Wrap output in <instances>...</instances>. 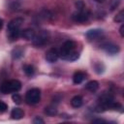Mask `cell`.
<instances>
[{
	"label": "cell",
	"instance_id": "6da1fadb",
	"mask_svg": "<svg viewBox=\"0 0 124 124\" xmlns=\"http://www.w3.org/2000/svg\"><path fill=\"white\" fill-rule=\"evenodd\" d=\"M22 23H23L22 17H16L8 23L7 31H8V37L11 41H15L20 36L21 34L20 27Z\"/></svg>",
	"mask_w": 124,
	"mask_h": 124
},
{
	"label": "cell",
	"instance_id": "7a4b0ae2",
	"mask_svg": "<svg viewBox=\"0 0 124 124\" xmlns=\"http://www.w3.org/2000/svg\"><path fill=\"white\" fill-rule=\"evenodd\" d=\"M21 88V83L17 79H11L8 81H5L2 83L0 87V91L3 94H9V93H16Z\"/></svg>",
	"mask_w": 124,
	"mask_h": 124
},
{
	"label": "cell",
	"instance_id": "3957f363",
	"mask_svg": "<svg viewBox=\"0 0 124 124\" xmlns=\"http://www.w3.org/2000/svg\"><path fill=\"white\" fill-rule=\"evenodd\" d=\"M41 91L39 88H32L28 90L25 94V102L28 105H35L40 102Z\"/></svg>",
	"mask_w": 124,
	"mask_h": 124
},
{
	"label": "cell",
	"instance_id": "277c9868",
	"mask_svg": "<svg viewBox=\"0 0 124 124\" xmlns=\"http://www.w3.org/2000/svg\"><path fill=\"white\" fill-rule=\"evenodd\" d=\"M48 38H49V33H48V31L43 30V31H41L40 33H38L37 35L35 34L34 38L32 39V44H33V46H44V45L47 42Z\"/></svg>",
	"mask_w": 124,
	"mask_h": 124
},
{
	"label": "cell",
	"instance_id": "5b68a950",
	"mask_svg": "<svg viewBox=\"0 0 124 124\" xmlns=\"http://www.w3.org/2000/svg\"><path fill=\"white\" fill-rule=\"evenodd\" d=\"M75 46H76L75 42H73V41H66V42L62 45L60 50L58 51V52H59V56H60L62 59H65V60H66L67 56H68L72 51L75 50Z\"/></svg>",
	"mask_w": 124,
	"mask_h": 124
},
{
	"label": "cell",
	"instance_id": "8992f818",
	"mask_svg": "<svg viewBox=\"0 0 124 124\" xmlns=\"http://www.w3.org/2000/svg\"><path fill=\"white\" fill-rule=\"evenodd\" d=\"M100 106L105 109L111 108V106L113 104V96L110 93H104L99 98Z\"/></svg>",
	"mask_w": 124,
	"mask_h": 124
},
{
	"label": "cell",
	"instance_id": "52a82bcc",
	"mask_svg": "<svg viewBox=\"0 0 124 124\" xmlns=\"http://www.w3.org/2000/svg\"><path fill=\"white\" fill-rule=\"evenodd\" d=\"M89 16H90V12L88 10H79L78 12L73 14L72 18L76 22H85L88 20Z\"/></svg>",
	"mask_w": 124,
	"mask_h": 124
},
{
	"label": "cell",
	"instance_id": "ba28073f",
	"mask_svg": "<svg viewBox=\"0 0 124 124\" xmlns=\"http://www.w3.org/2000/svg\"><path fill=\"white\" fill-rule=\"evenodd\" d=\"M102 48L107 53H108L110 55H114V54L118 53L119 50H120L119 46L117 45H115V44H112V43H105V44H103L102 45Z\"/></svg>",
	"mask_w": 124,
	"mask_h": 124
},
{
	"label": "cell",
	"instance_id": "9c48e42d",
	"mask_svg": "<svg viewBox=\"0 0 124 124\" xmlns=\"http://www.w3.org/2000/svg\"><path fill=\"white\" fill-rule=\"evenodd\" d=\"M58 57H59V52H58V49L55 48V47H52V48L48 49L46 53V60L49 63L56 62Z\"/></svg>",
	"mask_w": 124,
	"mask_h": 124
},
{
	"label": "cell",
	"instance_id": "30bf717a",
	"mask_svg": "<svg viewBox=\"0 0 124 124\" xmlns=\"http://www.w3.org/2000/svg\"><path fill=\"white\" fill-rule=\"evenodd\" d=\"M103 35V30L102 29H91L86 32V37L89 40H97Z\"/></svg>",
	"mask_w": 124,
	"mask_h": 124
},
{
	"label": "cell",
	"instance_id": "8fae6325",
	"mask_svg": "<svg viewBox=\"0 0 124 124\" xmlns=\"http://www.w3.org/2000/svg\"><path fill=\"white\" fill-rule=\"evenodd\" d=\"M85 78H86V74L83 73V72H80V71L76 72V73L74 74V76H73V81H74V83H76V84L81 83Z\"/></svg>",
	"mask_w": 124,
	"mask_h": 124
},
{
	"label": "cell",
	"instance_id": "7c38bea8",
	"mask_svg": "<svg viewBox=\"0 0 124 124\" xmlns=\"http://www.w3.org/2000/svg\"><path fill=\"white\" fill-rule=\"evenodd\" d=\"M20 36L25 40H32L35 36V31L32 28H26V29L21 31Z\"/></svg>",
	"mask_w": 124,
	"mask_h": 124
},
{
	"label": "cell",
	"instance_id": "4fadbf2b",
	"mask_svg": "<svg viewBox=\"0 0 124 124\" xmlns=\"http://www.w3.org/2000/svg\"><path fill=\"white\" fill-rule=\"evenodd\" d=\"M24 53V49L21 46H16L12 50V57L14 59H19L23 56Z\"/></svg>",
	"mask_w": 124,
	"mask_h": 124
},
{
	"label": "cell",
	"instance_id": "5bb4252c",
	"mask_svg": "<svg viewBox=\"0 0 124 124\" xmlns=\"http://www.w3.org/2000/svg\"><path fill=\"white\" fill-rule=\"evenodd\" d=\"M23 110L21 109V108H14L13 110H12V112H11V116H12V118L13 119H20V118H22V116H23Z\"/></svg>",
	"mask_w": 124,
	"mask_h": 124
},
{
	"label": "cell",
	"instance_id": "9a60e30c",
	"mask_svg": "<svg viewBox=\"0 0 124 124\" xmlns=\"http://www.w3.org/2000/svg\"><path fill=\"white\" fill-rule=\"evenodd\" d=\"M85 88H86L87 90H89L90 92H95V91L99 88V83H98V81H96V80H90V81H88V82L86 83Z\"/></svg>",
	"mask_w": 124,
	"mask_h": 124
},
{
	"label": "cell",
	"instance_id": "2e32d148",
	"mask_svg": "<svg viewBox=\"0 0 124 124\" xmlns=\"http://www.w3.org/2000/svg\"><path fill=\"white\" fill-rule=\"evenodd\" d=\"M71 105L74 108H79V107H81V105H82V98L80 96H78V95L75 96V97H73L72 100H71Z\"/></svg>",
	"mask_w": 124,
	"mask_h": 124
},
{
	"label": "cell",
	"instance_id": "e0dca14e",
	"mask_svg": "<svg viewBox=\"0 0 124 124\" xmlns=\"http://www.w3.org/2000/svg\"><path fill=\"white\" fill-rule=\"evenodd\" d=\"M23 72L25 73L26 76L31 77V76L34 75V73H35V69H34V67H33L32 65L27 64V65H24V66H23Z\"/></svg>",
	"mask_w": 124,
	"mask_h": 124
},
{
	"label": "cell",
	"instance_id": "ac0fdd59",
	"mask_svg": "<svg viewBox=\"0 0 124 124\" xmlns=\"http://www.w3.org/2000/svg\"><path fill=\"white\" fill-rule=\"evenodd\" d=\"M45 113H46V114L49 115V116H52V115H55V114L57 113V109H56L55 107L49 106V107H46V108H45Z\"/></svg>",
	"mask_w": 124,
	"mask_h": 124
},
{
	"label": "cell",
	"instance_id": "d6986e66",
	"mask_svg": "<svg viewBox=\"0 0 124 124\" xmlns=\"http://www.w3.org/2000/svg\"><path fill=\"white\" fill-rule=\"evenodd\" d=\"M78 58V52H77L76 50H74V51H72V52L67 56L66 60H69V61H75V60H77Z\"/></svg>",
	"mask_w": 124,
	"mask_h": 124
},
{
	"label": "cell",
	"instance_id": "ffe728a7",
	"mask_svg": "<svg viewBox=\"0 0 124 124\" xmlns=\"http://www.w3.org/2000/svg\"><path fill=\"white\" fill-rule=\"evenodd\" d=\"M114 21L116 22H123L124 21V11L121 10L114 17Z\"/></svg>",
	"mask_w": 124,
	"mask_h": 124
},
{
	"label": "cell",
	"instance_id": "44dd1931",
	"mask_svg": "<svg viewBox=\"0 0 124 124\" xmlns=\"http://www.w3.org/2000/svg\"><path fill=\"white\" fill-rule=\"evenodd\" d=\"M12 99H13V101H14L16 104H18V105H19V104L21 103V101H22V100H21V97H20L16 92L12 96Z\"/></svg>",
	"mask_w": 124,
	"mask_h": 124
},
{
	"label": "cell",
	"instance_id": "7402d4cb",
	"mask_svg": "<svg viewBox=\"0 0 124 124\" xmlns=\"http://www.w3.org/2000/svg\"><path fill=\"white\" fill-rule=\"evenodd\" d=\"M95 70H96V72H97L98 74L103 73V72H104V66H103V64H102V63H97V64H95Z\"/></svg>",
	"mask_w": 124,
	"mask_h": 124
},
{
	"label": "cell",
	"instance_id": "603a6c76",
	"mask_svg": "<svg viewBox=\"0 0 124 124\" xmlns=\"http://www.w3.org/2000/svg\"><path fill=\"white\" fill-rule=\"evenodd\" d=\"M7 108H8L7 104L4 103V102H2V101H0V112H4V111H6Z\"/></svg>",
	"mask_w": 124,
	"mask_h": 124
},
{
	"label": "cell",
	"instance_id": "cb8c5ba5",
	"mask_svg": "<svg viewBox=\"0 0 124 124\" xmlns=\"http://www.w3.org/2000/svg\"><path fill=\"white\" fill-rule=\"evenodd\" d=\"M33 123H35V124H37V123H44V120L42 119V118H40L39 116H37V117H35L34 119H33Z\"/></svg>",
	"mask_w": 124,
	"mask_h": 124
},
{
	"label": "cell",
	"instance_id": "d4e9b609",
	"mask_svg": "<svg viewBox=\"0 0 124 124\" xmlns=\"http://www.w3.org/2000/svg\"><path fill=\"white\" fill-rule=\"evenodd\" d=\"M119 32H120L121 37H124V24L121 25V27H120V29H119Z\"/></svg>",
	"mask_w": 124,
	"mask_h": 124
},
{
	"label": "cell",
	"instance_id": "484cf974",
	"mask_svg": "<svg viewBox=\"0 0 124 124\" xmlns=\"http://www.w3.org/2000/svg\"><path fill=\"white\" fill-rule=\"evenodd\" d=\"M93 123H106V121L103 119H95L93 120Z\"/></svg>",
	"mask_w": 124,
	"mask_h": 124
},
{
	"label": "cell",
	"instance_id": "4316f807",
	"mask_svg": "<svg viewBox=\"0 0 124 124\" xmlns=\"http://www.w3.org/2000/svg\"><path fill=\"white\" fill-rule=\"evenodd\" d=\"M2 27H3V20L0 18V30L2 29Z\"/></svg>",
	"mask_w": 124,
	"mask_h": 124
},
{
	"label": "cell",
	"instance_id": "83f0119b",
	"mask_svg": "<svg viewBox=\"0 0 124 124\" xmlns=\"http://www.w3.org/2000/svg\"><path fill=\"white\" fill-rule=\"evenodd\" d=\"M96 2H98V3H102V2H104L105 0H95Z\"/></svg>",
	"mask_w": 124,
	"mask_h": 124
}]
</instances>
